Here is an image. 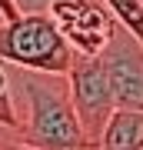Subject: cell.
I'll return each mask as SVG.
<instances>
[{
    "label": "cell",
    "instance_id": "5b68a950",
    "mask_svg": "<svg viewBox=\"0 0 143 150\" xmlns=\"http://www.w3.org/2000/svg\"><path fill=\"white\" fill-rule=\"evenodd\" d=\"M47 13L67 37L70 50H77V54H100L117 23V17L97 7L93 0H50Z\"/></svg>",
    "mask_w": 143,
    "mask_h": 150
},
{
    "label": "cell",
    "instance_id": "7a4b0ae2",
    "mask_svg": "<svg viewBox=\"0 0 143 150\" xmlns=\"http://www.w3.org/2000/svg\"><path fill=\"white\" fill-rule=\"evenodd\" d=\"M70 57H73V50L47 10L37 13L20 10L13 20H0V60L4 64L67 74Z\"/></svg>",
    "mask_w": 143,
    "mask_h": 150
},
{
    "label": "cell",
    "instance_id": "ba28073f",
    "mask_svg": "<svg viewBox=\"0 0 143 150\" xmlns=\"http://www.w3.org/2000/svg\"><path fill=\"white\" fill-rule=\"evenodd\" d=\"M0 127H10L20 134V113H17V103L10 93V77H7L4 60H0Z\"/></svg>",
    "mask_w": 143,
    "mask_h": 150
},
{
    "label": "cell",
    "instance_id": "6da1fadb",
    "mask_svg": "<svg viewBox=\"0 0 143 150\" xmlns=\"http://www.w3.org/2000/svg\"><path fill=\"white\" fill-rule=\"evenodd\" d=\"M10 87L23 97L20 113V144L37 150H87L80 120L73 113L67 74H47V70H27L4 64Z\"/></svg>",
    "mask_w": 143,
    "mask_h": 150
},
{
    "label": "cell",
    "instance_id": "9c48e42d",
    "mask_svg": "<svg viewBox=\"0 0 143 150\" xmlns=\"http://www.w3.org/2000/svg\"><path fill=\"white\" fill-rule=\"evenodd\" d=\"M17 13H20L17 0H0V20H13Z\"/></svg>",
    "mask_w": 143,
    "mask_h": 150
},
{
    "label": "cell",
    "instance_id": "8992f818",
    "mask_svg": "<svg viewBox=\"0 0 143 150\" xmlns=\"http://www.w3.org/2000/svg\"><path fill=\"white\" fill-rule=\"evenodd\" d=\"M97 147L103 150H143V107H113Z\"/></svg>",
    "mask_w": 143,
    "mask_h": 150
},
{
    "label": "cell",
    "instance_id": "52a82bcc",
    "mask_svg": "<svg viewBox=\"0 0 143 150\" xmlns=\"http://www.w3.org/2000/svg\"><path fill=\"white\" fill-rule=\"evenodd\" d=\"M103 4H106V10L117 17V23H123L143 43V0H103Z\"/></svg>",
    "mask_w": 143,
    "mask_h": 150
},
{
    "label": "cell",
    "instance_id": "277c9868",
    "mask_svg": "<svg viewBox=\"0 0 143 150\" xmlns=\"http://www.w3.org/2000/svg\"><path fill=\"white\" fill-rule=\"evenodd\" d=\"M106 80L117 107H143V43L123 27L113 23V33L100 50Z\"/></svg>",
    "mask_w": 143,
    "mask_h": 150
},
{
    "label": "cell",
    "instance_id": "3957f363",
    "mask_svg": "<svg viewBox=\"0 0 143 150\" xmlns=\"http://www.w3.org/2000/svg\"><path fill=\"white\" fill-rule=\"evenodd\" d=\"M67 87H70V100H73V113L80 120V130H83L87 144L97 147L106 117L117 107L100 54H77L73 50L70 67H67Z\"/></svg>",
    "mask_w": 143,
    "mask_h": 150
}]
</instances>
